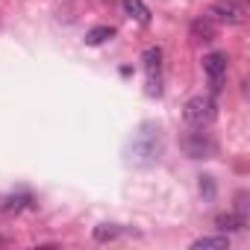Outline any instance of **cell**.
Instances as JSON below:
<instances>
[{"mask_svg": "<svg viewBox=\"0 0 250 250\" xmlns=\"http://www.w3.org/2000/svg\"><path fill=\"white\" fill-rule=\"evenodd\" d=\"M159 153V127H153V124H145V127L139 130L136 142H133V162H153V156Z\"/></svg>", "mask_w": 250, "mask_h": 250, "instance_id": "1", "label": "cell"}, {"mask_svg": "<svg viewBox=\"0 0 250 250\" xmlns=\"http://www.w3.org/2000/svg\"><path fill=\"white\" fill-rule=\"evenodd\" d=\"M183 118H186L188 127H197V130L209 127L212 118H215V103H212V97H203V94L191 97V100L183 106Z\"/></svg>", "mask_w": 250, "mask_h": 250, "instance_id": "2", "label": "cell"}, {"mask_svg": "<svg viewBox=\"0 0 250 250\" xmlns=\"http://www.w3.org/2000/svg\"><path fill=\"white\" fill-rule=\"evenodd\" d=\"M209 18L218 21V24H229V27H238L244 24L247 12L241 3H235V0H215V3L209 6Z\"/></svg>", "mask_w": 250, "mask_h": 250, "instance_id": "3", "label": "cell"}, {"mask_svg": "<svg viewBox=\"0 0 250 250\" xmlns=\"http://www.w3.org/2000/svg\"><path fill=\"white\" fill-rule=\"evenodd\" d=\"M142 62H145V71H147V80H150V94H159V74H162V50L159 47H147L142 53Z\"/></svg>", "mask_w": 250, "mask_h": 250, "instance_id": "4", "label": "cell"}, {"mask_svg": "<svg viewBox=\"0 0 250 250\" xmlns=\"http://www.w3.org/2000/svg\"><path fill=\"white\" fill-rule=\"evenodd\" d=\"M203 71H206L212 88H221V83L227 80V53H209L203 59Z\"/></svg>", "mask_w": 250, "mask_h": 250, "instance_id": "5", "label": "cell"}, {"mask_svg": "<svg viewBox=\"0 0 250 250\" xmlns=\"http://www.w3.org/2000/svg\"><path fill=\"white\" fill-rule=\"evenodd\" d=\"M215 33H218V27H215V21H212L209 15H206V18H197V21L191 24V39H194V42H212Z\"/></svg>", "mask_w": 250, "mask_h": 250, "instance_id": "6", "label": "cell"}, {"mask_svg": "<svg viewBox=\"0 0 250 250\" xmlns=\"http://www.w3.org/2000/svg\"><path fill=\"white\" fill-rule=\"evenodd\" d=\"M229 238L227 235H203L197 241H191V250H227Z\"/></svg>", "mask_w": 250, "mask_h": 250, "instance_id": "7", "label": "cell"}, {"mask_svg": "<svg viewBox=\"0 0 250 250\" xmlns=\"http://www.w3.org/2000/svg\"><path fill=\"white\" fill-rule=\"evenodd\" d=\"M124 12L130 18H136V21H142V24H150V9L142 3V0H124Z\"/></svg>", "mask_w": 250, "mask_h": 250, "instance_id": "8", "label": "cell"}, {"mask_svg": "<svg viewBox=\"0 0 250 250\" xmlns=\"http://www.w3.org/2000/svg\"><path fill=\"white\" fill-rule=\"evenodd\" d=\"M115 36V30L112 27H94V30H88L85 33V44H103L106 39H112Z\"/></svg>", "mask_w": 250, "mask_h": 250, "instance_id": "9", "label": "cell"}, {"mask_svg": "<svg viewBox=\"0 0 250 250\" xmlns=\"http://www.w3.org/2000/svg\"><path fill=\"white\" fill-rule=\"evenodd\" d=\"M30 200H33L30 194H15V197H6L3 203H0V209H3V212H18V209H24Z\"/></svg>", "mask_w": 250, "mask_h": 250, "instance_id": "10", "label": "cell"}, {"mask_svg": "<svg viewBox=\"0 0 250 250\" xmlns=\"http://www.w3.org/2000/svg\"><path fill=\"white\" fill-rule=\"evenodd\" d=\"M121 235V227H115V224H100V227H94V238L97 241H112V238H118Z\"/></svg>", "mask_w": 250, "mask_h": 250, "instance_id": "11", "label": "cell"}, {"mask_svg": "<svg viewBox=\"0 0 250 250\" xmlns=\"http://www.w3.org/2000/svg\"><path fill=\"white\" fill-rule=\"evenodd\" d=\"M218 227H224V229H241L244 227V215H221Z\"/></svg>", "mask_w": 250, "mask_h": 250, "instance_id": "12", "label": "cell"}]
</instances>
